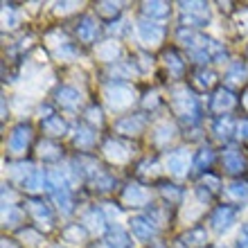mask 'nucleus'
Segmentation results:
<instances>
[{
	"label": "nucleus",
	"instance_id": "obj_36",
	"mask_svg": "<svg viewBox=\"0 0 248 248\" xmlns=\"http://www.w3.org/2000/svg\"><path fill=\"white\" fill-rule=\"evenodd\" d=\"M239 136L248 138V122H239Z\"/></svg>",
	"mask_w": 248,
	"mask_h": 248
},
{
	"label": "nucleus",
	"instance_id": "obj_24",
	"mask_svg": "<svg viewBox=\"0 0 248 248\" xmlns=\"http://www.w3.org/2000/svg\"><path fill=\"white\" fill-rule=\"evenodd\" d=\"M118 52H120V47L115 46V41H108V43H104V46H99V50H97V54L104 61H115Z\"/></svg>",
	"mask_w": 248,
	"mask_h": 248
},
{
	"label": "nucleus",
	"instance_id": "obj_19",
	"mask_svg": "<svg viewBox=\"0 0 248 248\" xmlns=\"http://www.w3.org/2000/svg\"><path fill=\"white\" fill-rule=\"evenodd\" d=\"M39 156L46 158V160H59L61 149L54 142H50V140H43V142L39 144Z\"/></svg>",
	"mask_w": 248,
	"mask_h": 248
},
{
	"label": "nucleus",
	"instance_id": "obj_16",
	"mask_svg": "<svg viewBox=\"0 0 248 248\" xmlns=\"http://www.w3.org/2000/svg\"><path fill=\"white\" fill-rule=\"evenodd\" d=\"M43 131L50 133V136H63L65 133V124L59 115H50V118L43 120Z\"/></svg>",
	"mask_w": 248,
	"mask_h": 248
},
{
	"label": "nucleus",
	"instance_id": "obj_12",
	"mask_svg": "<svg viewBox=\"0 0 248 248\" xmlns=\"http://www.w3.org/2000/svg\"><path fill=\"white\" fill-rule=\"evenodd\" d=\"M104 154L106 158H111L113 163H126L129 160V151L124 149L120 142H115V140H108L104 144Z\"/></svg>",
	"mask_w": 248,
	"mask_h": 248
},
{
	"label": "nucleus",
	"instance_id": "obj_3",
	"mask_svg": "<svg viewBox=\"0 0 248 248\" xmlns=\"http://www.w3.org/2000/svg\"><path fill=\"white\" fill-rule=\"evenodd\" d=\"M30 140H32V129L25 126V124H20V126H16V129L12 131V136H9V151L18 156V154H23V151L27 149Z\"/></svg>",
	"mask_w": 248,
	"mask_h": 248
},
{
	"label": "nucleus",
	"instance_id": "obj_14",
	"mask_svg": "<svg viewBox=\"0 0 248 248\" xmlns=\"http://www.w3.org/2000/svg\"><path fill=\"white\" fill-rule=\"evenodd\" d=\"M118 131L120 133H126V136H133V133H138V131L144 126V120L140 118V115H129V118H124V120H120L118 124Z\"/></svg>",
	"mask_w": 248,
	"mask_h": 248
},
{
	"label": "nucleus",
	"instance_id": "obj_6",
	"mask_svg": "<svg viewBox=\"0 0 248 248\" xmlns=\"http://www.w3.org/2000/svg\"><path fill=\"white\" fill-rule=\"evenodd\" d=\"M147 199H149V194H147V189H144L142 185H126V187H124L122 201L126 203V205H144Z\"/></svg>",
	"mask_w": 248,
	"mask_h": 248
},
{
	"label": "nucleus",
	"instance_id": "obj_7",
	"mask_svg": "<svg viewBox=\"0 0 248 248\" xmlns=\"http://www.w3.org/2000/svg\"><path fill=\"white\" fill-rule=\"evenodd\" d=\"M235 217H237L235 208L223 205V208L215 210V215H212V226H215V230H219V232H221V230H226L230 223L235 221Z\"/></svg>",
	"mask_w": 248,
	"mask_h": 248
},
{
	"label": "nucleus",
	"instance_id": "obj_22",
	"mask_svg": "<svg viewBox=\"0 0 248 248\" xmlns=\"http://www.w3.org/2000/svg\"><path fill=\"white\" fill-rule=\"evenodd\" d=\"M20 219H23V212H20L16 205H5V208H2V221H5L7 226H16Z\"/></svg>",
	"mask_w": 248,
	"mask_h": 248
},
{
	"label": "nucleus",
	"instance_id": "obj_20",
	"mask_svg": "<svg viewBox=\"0 0 248 248\" xmlns=\"http://www.w3.org/2000/svg\"><path fill=\"white\" fill-rule=\"evenodd\" d=\"M57 97H59V102L63 106H68V108H72V106H77L79 104V93L75 91V88H68V86H63L59 93H57Z\"/></svg>",
	"mask_w": 248,
	"mask_h": 248
},
{
	"label": "nucleus",
	"instance_id": "obj_30",
	"mask_svg": "<svg viewBox=\"0 0 248 248\" xmlns=\"http://www.w3.org/2000/svg\"><path fill=\"white\" fill-rule=\"evenodd\" d=\"M2 23H5V27L16 25V14H14L12 5H2Z\"/></svg>",
	"mask_w": 248,
	"mask_h": 248
},
{
	"label": "nucleus",
	"instance_id": "obj_33",
	"mask_svg": "<svg viewBox=\"0 0 248 248\" xmlns=\"http://www.w3.org/2000/svg\"><path fill=\"white\" fill-rule=\"evenodd\" d=\"M210 160H212V151H210V149H203L201 156H199V163H196V165H199V167H203V165H208Z\"/></svg>",
	"mask_w": 248,
	"mask_h": 248
},
{
	"label": "nucleus",
	"instance_id": "obj_39",
	"mask_svg": "<svg viewBox=\"0 0 248 248\" xmlns=\"http://www.w3.org/2000/svg\"><path fill=\"white\" fill-rule=\"evenodd\" d=\"M57 248H59V246H57Z\"/></svg>",
	"mask_w": 248,
	"mask_h": 248
},
{
	"label": "nucleus",
	"instance_id": "obj_31",
	"mask_svg": "<svg viewBox=\"0 0 248 248\" xmlns=\"http://www.w3.org/2000/svg\"><path fill=\"white\" fill-rule=\"evenodd\" d=\"M244 75H246L244 65L242 63H235L232 68H230V72H228V79L232 81V84H239V79H244Z\"/></svg>",
	"mask_w": 248,
	"mask_h": 248
},
{
	"label": "nucleus",
	"instance_id": "obj_17",
	"mask_svg": "<svg viewBox=\"0 0 248 248\" xmlns=\"http://www.w3.org/2000/svg\"><path fill=\"white\" fill-rule=\"evenodd\" d=\"M108 246L111 248H129V237L120 226H113L108 232Z\"/></svg>",
	"mask_w": 248,
	"mask_h": 248
},
{
	"label": "nucleus",
	"instance_id": "obj_25",
	"mask_svg": "<svg viewBox=\"0 0 248 248\" xmlns=\"http://www.w3.org/2000/svg\"><path fill=\"white\" fill-rule=\"evenodd\" d=\"M165 61H167V68H170L174 75H181V72H183L185 65H183V61L178 59L176 52H167V54H165Z\"/></svg>",
	"mask_w": 248,
	"mask_h": 248
},
{
	"label": "nucleus",
	"instance_id": "obj_23",
	"mask_svg": "<svg viewBox=\"0 0 248 248\" xmlns=\"http://www.w3.org/2000/svg\"><path fill=\"white\" fill-rule=\"evenodd\" d=\"M142 12L149 16H156V18H163V16H167V5L165 2H144Z\"/></svg>",
	"mask_w": 248,
	"mask_h": 248
},
{
	"label": "nucleus",
	"instance_id": "obj_15",
	"mask_svg": "<svg viewBox=\"0 0 248 248\" xmlns=\"http://www.w3.org/2000/svg\"><path fill=\"white\" fill-rule=\"evenodd\" d=\"M46 174L43 171H32L30 176L23 181V185H25V189L27 192H32V194H39V192H43V185H46Z\"/></svg>",
	"mask_w": 248,
	"mask_h": 248
},
{
	"label": "nucleus",
	"instance_id": "obj_4",
	"mask_svg": "<svg viewBox=\"0 0 248 248\" xmlns=\"http://www.w3.org/2000/svg\"><path fill=\"white\" fill-rule=\"evenodd\" d=\"M138 34H140V39L147 43V46H158L160 41H163V27L156 25V23H151V20H140L138 23Z\"/></svg>",
	"mask_w": 248,
	"mask_h": 248
},
{
	"label": "nucleus",
	"instance_id": "obj_18",
	"mask_svg": "<svg viewBox=\"0 0 248 248\" xmlns=\"http://www.w3.org/2000/svg\"><path fill=\"white\" fill-rule=\"evenodd\" d=\"M27 210L32 212V217L36 219V221H46V223L52 221V215H50L47 205H43V203H39V201H30V203H27Z\"/></svg>",
	"mask_w": 248,
	"mask_h": 248
},
{
	"label": "nucleus",
	"instance_id": "obj_32",
	"mask_svg": "<svg viewBox=\"0 0 248 248\" xmlns=\"http://www.w3.org/2000/svg\"><path fill=\"white\" fill-rule=\"evenodd\" d=\"M120 12V5L115 2H102L99 5V14H118Z\"/></svg>",
	"mask_w": 248,
	"mask_h": 248
},
{
	"label": "nucleus",
	"instance_id": "obj_27",
	"mask_svg": "<svg viewBox=\"0 0 248 248\" xmlns=\"http://www.w3.org/2000/svg\"><path fill=\"white\" fill-rule=\"evenodd\" d=\"M86 223H88V226H91L93 230H97V232H102V228H104V226H102V223H104V217L99 215L97 210H93L91 215L86 217Z\"/></svg>",
	"mask_w": 248,
	"mask_h": 248
},
{
	"label": "nucleus",
	"instance_id": "obj_29",
	"mask_svg": "<svg viewBox=\"0 0 248 248\" xmlns=\"http://www.w3.org/2000/svg\"><path fill=\"white\" fill-rule=\"evenodd\" d=\"M232 124H235V122L226 115L223 120H219V122H217V133H219V136H223V138H228L230 133H232Z\"/></svg>",
	"mask_w": 248,
	"mask_h": 248
},
{
	"label": "nucleus",
	"instance_id": "obj_9",
	"mask_svg": "<svg viewBox=\"0 0 248 248\" xmlns=\"http://www.w3.org/2000/svg\"><path fill=\"white\" fill-rule=\"evenodd\" d=\"M97 32H99L97 23H95L93 18H88V16H86V18L77 25V34H79V39L84 41V43H93V41L97 39Z\"/></svg>",
	"mask_w": 248,
	"mask_h": 248
},
{
	"label": "nucleus",
	"instance_id": "obj_5",
	"mask_svg": "<svg viewBox=\"0 0 248 248\" xmlns=\"http://www.w3.org/2000/svg\"><path fill=\"white\" fill-rule=\"evenodd\" d=\"M187 167H189V156L185 149H178L174 154H170L167 158V170L174 174V176H185L187 174Z\"/></svg>",
	"mask_w": 248,
	"mask_h": 248
},
{
	"label": "nucleus",
	"instance_id": "obj_26",
	"mask_svg": "<svg viewBox=\"0 0 248 248\" xmlns=\"http://www.w3.org/2000/svg\"><path fill=\"white\" fill-rule=\"evenodd\" d=\"M75 142H77V147H91V144L95 142V133H93L91 129H81Z\"/></svg>",
	"mask_w": 248,
	"mask_h": 248
},
{
	"label": "nucleus",
	"instance_id": "obj_11",
	"mask_svg": "<svg viewBox=\"0 0 248 248\" xmlns=\"http://www.w3.org/2000/svg\"><path fill=\"white\" fill-rule=\"evenodd\" d=\"M181 242H183L187 248H201V246H205V242H208V232L203 228H192L189 232H185V235L181 237Z\"/></svg>",
	"mask_w": 248,
	"mask_h": 248
},
{
	"label": "nucleus",
	"instance_id": "obj_2",
	"mask_svg": "<svg viewBox=\"0 0 248 248\" xmlns=\"http://www.w3.org/2000/svg\"><path fill=\"white\" fill-rule=\"evenodd\" d=\"M106 97H108V104L113 108H124V106H129L133 102V91L126 84H113L108 86Z\"/></svg>",
	"mask_w": 248,
	"mask_h": 248
},
{
	"label": "nucleus",
	"instance_id": "obj_35",
	"mask_svg": "<svg viewBox=\"0 0 248 248\" xmlns=\"http://www.w3.org/2000/svg\"><path fill=\"white\" fill-rule=\"evenodd\" d=\"M239 248H248V226L242 228V235H239Z\"/></svg>",
	"mask_w": 248,
	"mask_h": 248
},
{
	"label": "nucleus",
	"instance_id": "obj_28",
	"mask_svg": "<svg viewBox=\"0 0 248 248\" xmlns=\"http://www.w3.org/2000/svg\"><path fill=\"white\" fill-rule=\"evenodd\" d=\"M228 194L232 196V199H237V201H239V199H246L248 196V185H244V183H232L228 187Z\"/></svg>",
	"mask_w": 248,
	"mask_h": 248
},
{
	"label": "nucleus",
	"instance_id": "obj_8",
	"mask_svg": "<svg viewBox=\"0 0 248 248\" xmlns=\"http://www.w3.org/2000/svg\"><path fill=\"white\" fill-rule=\"evenodd\" d=\"M223 167L230 171V174H242L246 170V160L237 149H228L223 154Z\"/></svg>",
	"mask_w": 248,
	"mask_h": 248
},
{
	"label": "nucleus",
	"instance_id": "obj_34",
	"mask_svg": "<svg viewBox=\"0 0 248 248\" xmlns=\"http://www.w3.org/2000/svg\"><path fill=\"white\" fill-rule=\"evenodd\" d=\"M163 194H165V199L178 201V196H181V192H178V189H167V185H163Z\"/></svg>",
	"mask_w": 248,
	"mask_h": 248
},
{
	"label": "nucleus",
	"instance_id": "obj_21",
	"mask_svg": "<svg viewBox=\"0 0 248 248\" xmlns=\"http://www.w3.org/2000/svg\"><path fill=\"white\" fill-rule=\"evenodd\" d=\"M86 235V230L84 226H79V223H72V226H68V228H63V239L65 242H72V244H77L81 242Z\"/></svg>",
	"mask_w": 248,
	"mask_h": 248
},
{
	"label": "nucleus",
	"instance_id": "obj_13",
	"mask_svg": "<svg viewBox=\"0 0 248 248\" xmlns=\"http://www.w3.org/2000/svg\"><path fill=\"white\" fill-rule=\"evenodd\" d=\"M237 104V99H235V95L230 91H217V95H215V99H212V108L215 111H230L232 106Z\"/></svg>",
	"mask_w": 248,
	"mask_h": 248
},
{
	"label": "nucleus",
	"instance_id": "obj_1",
	"mask_svg": "<svg viewBox=\"0 0 248 248\" xmlns=\"http://www.w3.org/2000/svg\"><path fill=\"white\" fill-rule=\"evenodd\" d=\"M174 111L181 118L194 120L199 108H196V99L189 95L187 91H174Z\"/></svg>",
	"mask_w": 248,
	"mask_h": 248
},
{
	"label": "nucleus",
	"instance_id": "obj_37",
	"mask_svg": "<svg viewBox=\"0 0 248 248\" xmlns=\"http://www.w3.org/2000/svg\"><path fill=\"white\" fill-rule=\"evenodd\" d=\"M2 248H16V246H14V242H9V239H2Z\"/></svg>",
	"mask_w": 248,
	"mask_h": 248
},
{
	"label": "nucleus",
	"instance_id": "obj_10",
	"mask_svg": "<svg viewBox=\"0 0 248 248\" xmlns=\"http://www.w3.org/2000/svg\"><path fill=\"white\" fill-rule=\"evenodd\" d=\"M131 230H133V235H136L138 239H151V235H154V226H151V221L144 219V217L131 219Z\"/></svg>",
	"mask_w": 248,
	"mask_h": 248
},
{
	"label": "nucleus",
	"instance_id": "obj_38",
	"mask_svg": "<svg viewBox=\"0 0 248 248\" xmlns=\"http://www.w3.org/2000/svg\"><path fill=\"white\" fill-rule=\"evenodd\" d=\"M242 23H246V25H248V12H246V14H244V16H242Z\"/></svg>",
	"mask_w": 248,
	"mask_h": 248
}]
</instances>
